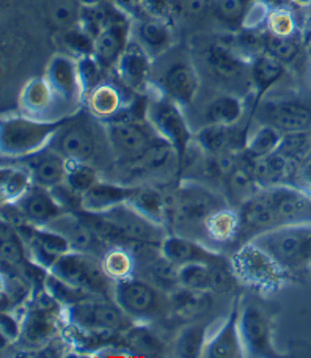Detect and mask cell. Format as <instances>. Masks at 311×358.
Instances as JSON below:
<instances>
[{
	"instance_id": "obj_1",
	"label": "cell",
	"mask_w": 311,
	"mask_h": 358,
	"mask_svg": "<svg viewBox=\"0 0 311 358\" xmlns=\"http://www.w3.org/2000/svg\"><path fill=\"white\" fill-rule=\"evenodd\" d=\"M66 327L73 335L88 338H110L123 335L134 325L129 317L112 299H88L65 308Z\"/></svg>"
},
{
	"instance_id": "obj_2",
	"label": "cell",
	"mask_w": 311,
	"mask_h": 358,
	"mask_svg": "<svg viewBox=\"0 0 311 358\" xmlns=\"http://www.w3.org/2000/svg\"><path fill=\"white\" fill-rule=\"evenodd\" d=\"M68 118L69 117L43 120L29 117V115L3 117L2 129H0L2 156L19 159L46 148Z\"/></svg>"
},
{
	"instance_id": "obj_3",
	"label": "cell",
	"mask_w": 311,
	"mask_h": 358,
	"mask_svg": "<svg viewBox=\"0 0 311 358\" xmlns=\"http://www.w3.org/2000/svg\"><path fill=\"white\" fill-rule=\"evenodd\" d=\"M250 241L268 252L287 272L311 266V223L277 227Z\"/></svg>"
},
{
	"instance_id": "obj_4",
	"label": "cell",
	"mask_w": 311,
	"mask_h": 358,
	"mask_svg": "<svg viewBox=\"0 0 311 358\" xmlns=\"http://www.w3.org/2000/svg\"><path fill=\"white\" fill-rule=\"evenodd\" d=\"M113 300L126 315L140 322L153 321L173 310L171 296L151 281L134 277L115 281Z\"/></svg>"
},
{
	"instance_id": "obj_5",
	"label": "cell",
	"mask_w": 311,
	"mask_h": 358,
	"mask_svg": "<svg viewBox=\"0 0 311 358\" xmlns=\"http://www.w3.org/2000/svg\"><path fill=\"white\" fill-rule=\"evenodd\" d=\"M49 272L94 297H113L115 281L106 273L103 261L96 255L69 252L57 259Z\"/></svg>"
},
{
	"instance_id": "obj_6",
	"label": "cell",
	"mask_w": 311,
	"mask_h": 358,
	"mask_svg": "<svg viewBox=\"0 0 311 358\" xmlns=\"http://www.w3.org/2000/svg\"><path fill=\"white\" fill-rule=\"evenodd\" d=\"M21 340L29 349H40L57 336L65 322V308L41 287L29 299L24 308Z\"/></svg>"
},
{
	"instance_id": "obj_7",
	"label": "cell",
	"mask_w": 311,
	"mask_h": 358,
	"mask_svg": "<svg viewBox=\"0 0 311 358\" xmlns=\"http://www.w3.org/2000/svg\"><path fill=\"white\" fill-rule=\"evenodd\" d=\"M104 129L110 145L112 157L124 164L126 167L138 161L151 146L162 138L148 120L117 117L104 121Z\"/></svg>"
},
{
	"instance_id": "obj_8",
	"label": "cell",
	"mask_w": 311,
	"mask_h": 358,
	"mask_svg": "<svg viewBox=\"0 0 311 358\" xmlns=\"http://www.w3.org/2000/svg\"><path fill=\"white\" fill-rule=\"evenodd\" d=\"M231 266L239 281L261 294L280 289L284 273H288L268 252L252 241L239 248L231 258Z\"/></svg>"
},
{
	"instance_id": "obj_9",
	"label": "cell",
	"mask_w": 311,
	"mask_h": 358,
	"mask_svg": "<svg viewBox=\"0 0 311 358\" xmlns=\"http://www.w3.org/2000/svg\"><path fill=\"white\" fill-rule=\"evenodd\" d=\"M148 121L159 136L171 145L176 162L182 167L187 152L192 148V142H195V136L184 118L181 106L161 92L156 98H150Z\"/></svg>"
},
{
	"instance_id": "obj_10",
	"label": "cell",
	"mask_w": 311,
	"mask_h": 358,
	"mask_svg": "<svg viewBox=\"0 0 311 358\" xmlns=\"http://www.w3.org/2000/svg\"><path fill=\"white\" fill-rule=\"evenodd\" d=\"M224 206H226V203L214 192L200 184H186L175 194L165 195V223H205L214 210Z\"/></svg>"
},
{
	"instance_id": "obj_11",
	"label": "cell",
	"mask_w": 311,
	"mask_h": 358,
	"mask_svg": "<svg viewBox=\"0 0 311 358\" xmlns=\"http://www.w3.org/2000/svg\"><path fill=\"white\" fill-rule=\"evenodd\" d=\"M54 150L71 162H85L94 165L99 155V137L94 126L85 118L69 117L66 123L55 134L49 143Z\"/></svg>"
},
{
	"instance_id": "obj_12",
	"label": "cell",
	"mask_w": 311,
	"mask_h": 358,
	"mask_svg": "<svg viewBox=\"0 0 311 358\" xmlns=\"http://www.w3.org/2000/svg\"><path fill=\"white\" fill-rule=\"evenodd\" d=\"M101 214H104L107 219L115 223L131 244L161 248L162 242L168 236L165 225L151 220L150 217L142 214L129 203H122Z\"/></svg>"
},
{
	"instance_id": "obj_13",
	"label": "cell",
	"mask_w": 311,
	"mask_h": 358,
	"mask_svg": "<svg viewBox=\"0 0 311 358\" xmlns=\"http://www.w3.org/2000/svg\"><path fill=\"white\" fill-rule=\"evenodd\" d=\"M258 121L272 126L282 134L308 132L311 127V108L299 101H270L259 107Z\"/></svg>"
},
{
	"instance_id": "obj_14",
	"label": "cell",
	"mask_w": 311,
	"mask_h": 358,
	"mask_svg": "<svg viewBox=\"0 0 311 358\" xmlns=\"http://www.w3.org/2000/svg\"><path fill=\"white\" fill-rule=\"evenodd\" d=\"M239 331L245 357H278L272 344L270 324L256 306H247L239 315Z\"/></svg>"
},
{
	"instance_id": "obj_15",
	"label": "cell",
	"mask_w": 311,
	"mask_h": 358,
	"mask_svg": "<svg viewBox=\"0 0 311 358\" xmlns=\"http://www.w3.org/2000/svg\"><path fill=\"white\" fill-rule=\"evenodd\" d=\"M46 227L62 234L63 238L69 242L73 252L92 253L96 255L99 258H103L104 253L109 250L110 247H113L101 239L99 236L80 219V215L78 213L62 214Z\"/></svg>"
},
{
	"instance_id": "obj_16",
	"label": "cell",
	"mask_w": 311,
	"mask_h": 358,
	"mask_svg": "<svg viewBox=\"0 0 311 358\" xmlns=\"http://www.w3.org/2000/svg\"><path fill=\"white\" fill-rule=\"evenodd\" d=\"M15 161L29 170L31 182L35 185L54 189L66 181L68 161L50 145L34 155L19 157Z\"/></svg>"
},
{
	"instance_id": "obj_17",
	"label": "cell",
	"mask_w": 311,
	"mask_h": 358,
	"mask_svg": "<svg viewBox=\"0 0 311 358\" xmlns=\"http://www.w3.org/2000/svg\"><path fill=\"white\" fill-rule=\"evenodd\" d=\"M44 78L63 106H75L84 94L78 71V59L63 54L55 55L50 60Z\"/></svg>"
},
{
	"instance_id": "obj_18",
	"label": "cell",
	"mask_w": 311,
	"mask_h": 358,
	"mask_svg": "<svg viewBox=\"0 0 311 358\" xmlns=\"http://www.w3.org/2000/svg\"><path fill=\"white\" fill-rule=\"evenodd\" d=\"M131 41V24L124 13L112 19L94 38V59L104 69H115L120 57Z\"/></svg>"
},
{
	"instance_id": "obj_19",
	"label": "cell",
	"mask_w": 311,
	"mask_h": 358,
	"mask_svg": "<svg viewBox=\"0 0 311 358\" xmlns=\"http://www.w3.org/2000/svg\"><path fill=\"white\" fill-rule=\"evenodd\" d=\"M195 143L205 155H224V152H236L240 155L247 148L249 136H247V126H219L208 124L196 134Z\"/></svg>"
},
{
	"instance_id": "obj_20",
	"label": "cell",
	"mask_w": 311,
	"mask_h": 358,
	"mask_svg": "<svg viewBox=\"0 0 311 358\" xmlns=\"http://www.w3.org/2000/svg\"><path fill=\"white\" fill-rule=\"evenodd\" d=\"M151 59L153 57L145 50L142 44L136 38L134 40L131 38L129 44L115 65L118 79L126 90L138 92L147 85L151 71Z\"/></svg>"
},
{
	"instance_id": "obj_21",
	"label": "cell",
	"mask_w": 311,
	"mask_h": 358,
	"mask_svg": "<svg viewBox=\"0 0 311 358\" xmlns=\"http://www.w3.org/2000/svg\"><path fill=\"white\" fill-rule=\"evenodd\" d=\"M198 74L187 62L173 63L161 78V92L181 107L192 104L198 94Z\"/></svg>"
},
{
	"instance_id": "obj_22",
	"label": "cell",
	"mask_w": 311,
	"mask_h": 358,
	"mask_svg": "<svg viewBox=\"0 0 311 358\" xmlns=\"http://www.w3.org/2000/svg\"><path fill=\"white\" fill-rule=\"evenodd\" d=\"M245 157L249 161L250 170L259 189H269L283 184L293 185L297 164H299L297 161H291V159L278 155L277 151L258 159H250L249 156Z\"/></svg>"
},
{
	"instance_id": "obj_23",
	"label": "cell",
	"mask_w": 311,
	"mask_h": 358,
	"mask_svg": "<svg viewBox=\"0 0 311 358\" xmlns=\"http://www.w3.org/2000/svg\"><path fill=\"white\" fill-rule=\"evenodd\" d=\"M16 204L22 210L24 215L27 217V220L34 223L35 227H46L50 222L55 220L57 217L68 213L57 201L52 190L35 184L25 192V195L21 200H17Z\"/></svg>"
},
{
	"instance_id": "obj_24",
	"label": "cell",
	"mask_w": 311,
	"mask_h": 358,
	"mask_svg": "<svg viewBox=\"0 0 311 358\" xmlns=\"http://www.w3.org/2000/svg\"><path fill=\"white\" fill-rule=\"evenodd\" d=\"M239 315L238 303H234L230 315L224 321V324L209 336L205 358H240L245 357L243 338L239 331Z\"/></svg>"
},
{
	"instance_id": "obj_25",
	"label": "cell",
	"mask_w": 311,
	"mask_h": 358,
	"mask_svg": "<svg viewBox=\"0 0 311 358\" xmlns=\"http://www.w3.org/2000/svg\"><path fill=\"white\" fill-rule=\"evenodd\" d=\"M161 252L165 258L178 266L189 263H203V264H219L224 263L228 258L217 252L209 250L208 247L198 244L189 238L182 236L168 234L161 245Z\"/></svg>"
},
{
	"instance_id": "obj_26",
	"label": "cell",
	"mask_w": 311,
	"mask_h": 358,
	"mask_svg": "<svg viewBox=\"0 0 311 358\" xmlns=\"http://www.w3.org/2000/svg\"><path fill=\"white\" fill-rule=\"evenodd\" d=\"M129 101L131 99H126L122 87L112 84V82H101L85 94L88 113L103 123L117 117Z\"/></svg>"
},
{
	"instance_id": "obj_27",
	"label": "cell",
	"mask_w": 311,
	"mask_h": 358,
	"mask_svg": "<svg viewBox=\"0 0 311 358\" xmlns=\"http://www.w3.org/2000/svg\"><path fill=\"white\" fill-rule=\"evenodd\" d=\"M136 192L137 187L112 184L99 179L93 187L82 195V209L88 210V213H106L118 204L128 203Z\"/></svg>"
},
{
	"instance_id": "obj_28",
	"label": "cell",
	"mask_w": 311,
	"mask_h": 358,
	"mask_svg": "<svg viewBox=\"0 0 311 358\" xmlns=\"http://www.w3.org/2000/svg\"><path fill=\"white\" fill-rule=\"evenodd\" d=\"M0 261L2 271L22 273L31 263L27 244L8 222H0Z\"/></svg>"
},
{
	"instance_id": "obj_29",
	"label": "cell",
	"mask_w": 311,
	"mask_h": 358,
	"mask_svg": "<svg viewBox=\"0 0 311 358\" xmlns=\"http://www.w3.org/2000/svg\"><path fill=\"white\" fill-rule=\"evenodd\" d=\"M19 101H21V108L25 115L34 118H41L43 115L52 110L57 104H60L46 78L31 79L24 87Z\"/></svg>"
},
{
	"instance_id": "obj_30",
	"label": "cell",
	"mask_w": 311,
	"mask_h": 358,
	"mask_svg": "<svg viewBox=\"0 0 311 358\" xmlns=\"http://www.w3.org/2000/svg\"><path fill=\"white\" fill-rule=\"evenodd\" d=\"M284 74V63L264 52L250 60V78L256 90V99H261L269 88L274 87Z\"/></svg>"
},
{
	"instance_id": "obj_31",
	"label": "cell",
	"mask_w": 311,
	"mask_h": 358,
	"mask_svg": "<svg viewBox=\"0 0 311 358\" xmlns=\"http://www.w3.org/2000/svg\"><path fill=\"white\" fill-rule=\"evenodd\" d=\"M208 68L220 79H236L244 71V62L239 54L224 44H209L203 52Z\"/></svg>"
},
{
	"instance_id": "obj_32",
	"label": "cell",
	"mask_w": 311,
	"mask_h": 358,
	"mask_svg": "<svg viewBox=\"0 0 311 358\" xmlns=\"http://www.w3.org/2000/svg\"><path fill=\"white\" fill-rule=\"evenodd\" d=\"M244 117V102L234 94H222L212 99L205 108V121L208 124L233 126L239 124Z\"/></svg>"
},
{
	"instance_id": "obj_33",
	"label": "cell",
	"mask_w": 311,
	"mask_h": 358,
	"mask_svg": "<svg viewBox=\"0 0 311 358\" xmlns=\"http://www.w3.org/2000/svg\"><path fill=\"white\" fill-rule=\"evenodd\" d=\"M34 182L29 170L21 164L2 165L0 170V196L2 203H16L25 195Z\"/></svg>"
},
{
	"instance_id": "obj_34",
	"label": "cell",
	"mask_w": 311,
	"mask_h": 358,
	"mask_svg": "<svg viewBox=\"0 0 311 358\" xmlns=\"http://www.w3.org/2000/svg\"><path fill=\"white\" fill-rule=\"evenodd\" d=\"M206 234L215 242H231L240 236V219L236 210L220 208L203 223Z\"/></svg>"
},
{
	"instance_id": "obj_35",
	"label": "cell",
	"mask_w": 311,
	"mask_h": 358,
	"mask_svg": "<svg viewBox=\"0 0 311 358\" xmlns=\"http://www.w3.org/2000/svg\"><path fill=\"white\" fill-rule=\"evenodd\" d=\"M136 40L151 57H156L170 46L171 34L167 25L159 19H145L137 25Z\"/></svg>"
},
{
	"instance_id": "obj_36",
	"label": "cell",
	"mask_w": 311,
	"mask_h": 358,
	"mask_svg": "<svg viewBox=\"0 0 311 358\" xmlns=\"http://www.w3.org/2000/svg\"><path fill=\"white\" fill-rule=\"evenodd\" d=\"M225 184L228 194H230V196L234 198V200L239 201V206L245 200H249L250 196L255 195L258 190H261L255 181V176L252 173L249 161H247L244 152L240 155V161L236 165V169L226 176Z\"/></svg>"
},
{
	"instance_id": "obj_37",
	"label": "cell",
	"mask_w": 311,
	"mask_h": 358,
	"mask_svg": "<svg viewBox=\"0 0 311 358\" xmlns=\"http://www.w3.org/2000/svg\"><path fill=\"white\" fill-rule=\"evenodd\" d=\"M82 3L79 0H44L48 21L60 31L78 27L80 22Z\"/></svg>"
},
{
	"instance_id": "obj_38",
	"label": "cell",
	"mask_w": 311,
	"mask_h": 358,
	"mask_svg": "<svg viewBox=\"0 0 311 358\" xmlns=\"http://www.w3.org/2000/svg\"><path fill=\"white\" fill-rule=\"evenodd\" d=\"M101 261H103L106 273L109 275L113 281L129 278L136 271V258L129 250V247L113 245L104 253V257L101 258Z\"/></svg>"
},
{
	"instance_id": "obj_39",
	"label": "cell",
	"mask_w": 311,
	"mask_h": 358,
	"mask_svg": "<svg viewBox=\"0 0 311 358\" xmlns=\"http://www.w3.org/2000/svg\"><path fill=\"white\" fill-rule=\"evenodd\" d=\"M209 324H195L184 329L176 340V355L182 358H198L205 355Z\"/></svg>"
},
{
	"instance_id": "obj_40",
	"label": "cell",
	"mask_w": 311,
	"mask_h": 358,
	"mask_svg": "<svg viewBox=\"0 0 311 358\" xmlns=\"http://www.w3.org/2000/svg\"><path fill=\"white\" fill-rule=\"evenodd\" d=\"M124 344L134 355H157L164 352V343L156 334L143 325H132L123 334Z\"/></svg>"
},
{
	"instance_id": "obj_41",
	"label": "cell",
	"mask_w": 311,
	"mask_h": 358,
	"mask_svg": "<svg viewBox=\"0 0 311 358\" xmlns=\"http://www.w3.org/2000/svg\"><path fill=\"white\" fill-rule=\"evenodd\" d=\"M171 303H173V310L178 315L184 317H194L209 310L211 299H209L208 292L192 291L180 286L175 292H171Z\"/></svg>"
},
{
	"instance_id": "obj_42",
	"label": "cell",
	"mask_w": 311,
	"mask_h": 358,
	"mask_svg": "<svg viewBox=\"0 0 311 358\" xmlns=\"http://www.w3.org/2000/svg\"><path fill=\"white\" fill-rule=\"evenodd\" d=\"M151 220L165 225V195L154 187H137L134 196L128 201Z\"/></svg>"
},
{
	"instance_id": "obj_43",
	"label": "cell",
	"mask_w": 311,
	"mask_h": 358,
	"mask_svg": "<svg viewBox=\"0 0 311 358\" xmlns=\"http://www.w3.org/2000/svg\"><path fill=\"white\" fill-rule=\"evenodd\" d=\"M44 289H46L50 296H52L57 302L63 306V308L71 306L74 303L84 302V300H88V299H101L79 289V287L66 283L65 280L57 277V275L52 272H48L46 275V280H44Z\"/></svg>"
},
{
	"instance_id": "obj_44",
	"label": "cell",
	"mask_w": 311,
	"mask_h": 358,
	"mask_svg": "<svg viewBox=\"0 0 311 358\" xmlns=\"http://www.w3.org/2000/svg\"><path fill=\"white\" fill-rule=\"evenodd\" d=\"M150 281L165 292H175L180 287V266L165 258L162 252L148 264Z\"/></svg>"
},
{
	"instance_id": "obj_45",
	"label": "cell",
	"mask_w": 311,
	"mask_h": 358,
	"mask_svg": "<svg viewBox=\"0 0 311 358\" xmlns=\"http://www.w3.org/2000/svg\"><path fill=\"white\" fill-rule=\"evenodd\" d=\"M282 137L283 134L275 127L263 124L252 137H249V143H247L244 155L250 159L269 156L277 151Z\"/></svg>"
},
{
	"instance_id": "obj_46",
	"label": "cell",
	"mask_w": 311,
	"mask_h": 358,
	"mask_svg": "<svg viewBox=\"0 0 311 358\" xmlns=\"http://www.w3.org/2000/svg\"><path fill=\"white\" fill-rule=\"evenodd\" d=\"M180 285L192 291L209 292L212 289L211 266L203 263L180 266Z\"/></svg>"
},
{
	"instance_id": "obj_47",
	"label": "cell",
	"mask_w": 311,
	"mask_h": 358,
	"mask_svg": "<svg viewBox=\"0 0 311 358\" xmlns=\"http://www.w3.org/2000/svg\"><path fill=\"white\" fill-rule=\"evenodd\" d=\"M101 179L99 171L92 164L85 162H71L68 161L66 171V184L79 195H84L85 192L93 187Z\"/></svg>"
},
{
	"instance_id": "obj_48",
	"label": "cell",
	"mask_w": 311,
	"mask_h": 358,
	"mask_svg": "<svg viewBox=\"0 0 311 358\" xmlns=\"http://www.w3.org/2000/svg\"><path fill=\"white\" fill-rule=\"evenodd\" d=\"M264 50L284 65L294 62L301 52V43L296 36H278L266 31L264 36Z\"/></svg>"
},
{
	"instance_id": "obj_49",
	"label": "cell",
	"mask_w": 311,
	"mask_h": 358,
	"mask_svg": "<svg viewBox=\"0 0 311 358\" xmlns=\"http://www.w3.org/2000/svg\"><path fill=\"white\" fill-rule=\"evenodd\" d=\"M311 148V136L308 132H291L283 134L277 152L291 161L299 162Z\"/></svg>"
},
{
	"instance_id": "obj_50",
	"label": "cell",
	"mask_w": 311,
	"mask_h": 358,
	"mask_svg": "<svg viewBox=\"0 0 311 358\" xmlns=\"http://www.w3.org/2000/svg\"><path fill=\"white\" fill-rule=\"evenodd\" d=\"M62 43L78 59L85 55H93L94 52V40L87 31L82 30L79 25L74 29L62 31Z\"/></svg>"
},
{
	"instance_id": "obj_51",
	"label": "cell",
	"mask_w": 311,
	"mask_h": 358,
	"mask_svg": "<svg viewBox=\"0 0 311 358\" xmlns=\"http://www.w3.org/2000/svg\"><path fill=\"white\" fill-rule=\"evenodd\" d=\"M268 31L278 36H296L297 22L293 13L288 8H272L268 19Z\"/></svg>"
},
{
	"instance_id": "obj_52",
	"label": "cell",
	"mask_w": 311,
	"mask_h": 358,
	"mask_svg": "<svg viewBox=\"0 0 311 358\" xmlns=\"http://www.w3.org/2000/svg\"><path fill=\"white\" fill-rule=\"evenodd\" d=\"M78 71L82 90H84V96L103 82L101 80V74H103L104 68L99 65V62L94 59V55H85L78 59Z\"/></svg>"
},
{
	"instance_id": "obj_53",
	"label": "cell",
	"mask_w": 311,
	"mask_h": 358,
	"mask_svg": "<svg viewBox=\"0 0 311 358\" xmlns=\"http://www.w3.org/2000/svg\"><path fill=\"white\" fill-rule=\"evenodd\" d=\"M270 3L268 0H250L243 17V29H261L268 24L270 15Z\"/></svg>"
},
{
	"instance_id": "obj_54",
	"label": "cell",
	"mask_w": 311,
	"mask_h": 358,
	"mask_svg": "<svg viewBox=\"0 0 311 358\" xmlns=\"http://www.w3.org/2000/svg\"><path fill=\"white\" fill-rule=\"evenodd\" d=\"M21 335L22 317L16 316L13 311H2V316H0V341H2V349L21 340Z\"/></svg>"
},
{
	"instance_id": "obj_55",
	"label": "cell",
	"mask_w": 311,
	"mask_h": 358,
	"mask_svg": "<svg viewBox=\"0 0 311 358\" xmlns=\"http://www.w3.org/2000/svg\"><path fill=\"white\" fill-rule=\"evenodd\" d=\"M247 5L245 0H214V11L224 22L236 24L243 22Z\"/></svg>"
},
{
	"instance_id": "obj_56",
	"label": "cell",
	"mask_w": 311,
	"mask_h": 358,
	"mask_svg": "<svg viewBox=\"0 0 311 358\" xmlns=\"http://www.w3.org/2000/svg\"><path fill=\"white\" fill-rule=\"evenodd\" d=\"M293 185L299 187L301 190L305 192L307 195L311 196V148L307 155L301 159L299 164H297V171Z\"/></svg>"
},
{
	"instance_id": "obj_57",
	"label": "cell",
	"mask_w": 311,
	"mask_h": 358,
	"mask_svg": "<svg viewBox=\"0 0 311 358\" xmlns=\"http://www.w3.org/2000/svg\"><path fill=\"white\" fill-rule=\"evenodd\" d=\"M182 11L189 16H201L208 11L211 0H180Z\"/></svg>"
},
{
	"instance_id": "obj_58",
	"label": "cell",
	"mask_w": 311,
	"mask_h": 358,
	"mask_svg": "<svg viewBox=\"0 0 311 358\" xmlns=\"http://www.w3.org/2000/svg\"><path fill=\"white\" fill-rule=\"evenodd\" d=\"M143 3L154 16H162L168 8V0H143Z\"/></svg>"
},
{
	"instance_id": "obj_59",
	"label": "cell",
	"mask_w": 311,
	"mask_h": 358,
	"mask_svg": "<svg viewBox=\"0 0 311 358\" xmlns=\"http://www.w3.org/2000/svg\"><path fill=\"white\" fill-rule=\"evenodd\" d=\"M296 6H299V8H308L311 6V0H291Z\"/></svg>"
},
{
	"instance_id": "obj_60",
	"label": "cell",
	"mask_w": 311,
	"mask_h": 358,
	"mask_svg": "<svg viewBox=\"0 0 311 358\" xmlns=\"http://www.w3.org/2000/svg\"><path fill=\"white\" fill-rule=\"evenodd\" d=\"M305 50H307V54H308V57L311 59V34L308 35V38L305 40Z\"/></svg>"
},
{
	"instance_id": "obj_61",
	"label": "cell",
	"mask_w": 311,
	"mask_h": 358,
	"mask_svg": "<svg viewBox=\"0 0 311 358\" xmlns=\"http://www.w3.org/2000/svg\"><path fill=\"white\" fill-rule=\"evenodd\" d=\"M82 5H90V3H99V2H107V0H79Z\"/></svg>"
},
{
	"instance_id": "obj_62",
	"label": "cell",
	"mask_w": 311,
	"mask_h": 358,
	"mask_svg": "<svg viewBox=\"0 0 311 358\" xmlns=\"http://www.w3.org/2000/svg\"><path fill=\"white\" fill-rule=\"evenodd\" d=\"M122 2H126V3H137V2H143V0H122Z\"/></svg>"
},
{
	"instance_id": "obj_63",
	"label": "cell",
	"mask_w": 311,
	"mask_h": 358,
	"mask_svg": "<svg viewBox=\"0 0 311 358\" xmlns=\"http://www.w3.org/2000/svg\"><path fill=\"white\" fill-rule=\"evenodd\" d=\"M268 2H269V0H268Z\"/></svg>"
}]
</instances>
